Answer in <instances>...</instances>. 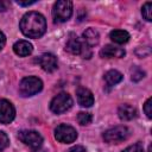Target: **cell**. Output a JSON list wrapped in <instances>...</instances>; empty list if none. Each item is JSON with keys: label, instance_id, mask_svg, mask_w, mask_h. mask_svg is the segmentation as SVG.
Segmentation results:
<instances>
[{"label": "cell", "instance_id": "obj_1", "mask_svg": "<svg viewBox=\"0 0 152 152\" xmlns=\"http://www.w3.org/2000/svg\"><path fill=\"white\" fill-rule=\"evenodd\" d=\"M20 30L30 38H38L46 30L45 18L38 12H28L20 20Z\"/></svg>", "mask_w": 152, "mask_h": 152}, {"label": "cell", "instance_id": "obj_2", "mask_svg": "<svg viewBox=\"0 0 152 152\" xmlns=\"http://www.w3.org/2000/svg\"><path fill=\"white\" fill-rule=\"evenodd\" d=\"M72 14V2L69 0H59L53 5L52 17L55 23H64Z\"/></svg>", "mask_w": 152, "mask_h": 152}, {"label": "cell", "instance_id": "obj_3", "mask_svg": "<svg viewBox=\"0 0 152 152\" xmlns=\"http://www.w3.org/2000/svg\"><path fill=\"white\" fill-rule=\"evenodd\" d=\"M43 88V82L34 76H28L21 80L19 84V91L23 96H32L39 93Z\"/></svg>", "mask_w": 152, "mask_h": 152}, {"label": "cell", "instance_id": "obj_4", "mask_svg": "<svg viewBox=\"0 0 152 152\" xmlns=\"http://www.w3.org/2000/svg\"><path fill=\"white\" fill-rule=\"evenodd\" d=\"M71 106H72V99L68 93H59L50 102V109L56 114L66 112L68 109H70Z\"/></svg>", "mask_w": 152, "mask_h": 152}, {"label": "cell", "instance_id": "obj_5", "mask_svg": "<svg viewBox=\"0 0 152 152\" xmlns=\"http://www.w3.org/2000/svg\"><path fill=\"white\" fill-rule=\"evenodd\" d=\"M129 135V131L125 126H115L113 128L107 129L103 133V139L108 144H119L126 140Z\"/></svg>", "mask_w": 152, "mask_h": 152}, {"label": "cell", "instance_id": "obj_6", "mask_svg": "<svg viewBox=\"0 0 152 152\" xmlns=\"http://www.w3.org/2000/svg\"><path fill=\"white\" fill-rule=\"evenodd\" d=\"M55 138L63 144H70L76 140L77 132L74 127L69 125H59L55 129Z\"/></svg>", "mask_w": 152, "mask_h": 152}, {"label": "cell", "instance_id": "obj_7", "mask_svg": "<svg viewBox=\"0 0 152 152\" xmlns=\"http://www.w3.org/2000/svg\"><path fill=\"white\" fill-rule=\"evenodd\" d=\"M18 137L25 145L33 150H38L43 144V137L36 131H21Z\"/></svg>", "mask_w": 152, "mask_h": 152}, {"label": "cell", "instance_id": "obj_8", "mask_svg": "<svg viewBox=\"0 0 152 152\" xmlns=\"http://www.w3.org/2000/svg\"><path fill=\"white\" fill-rule=\"evenodd\" d=\"M15 116V109L13 104L5 99L0 100V122L1 124H10L13 121Z\"/></svg>", "mask_w": 152, "mask_h": 152}, {"label": "cell", "instance_id": "obj_9", "mask_svg": "<svg viewBox=\"0 0 152 152\" xmlns=\"http://www.w3.org/2000/svg\"><path fill=\"white\" fill-rule=\"evenodd\" d=\"M38 62H39V65L42 66V69L48 71V72H51V71L57 69V58L52 53H44V55H42L39 57Z\"/></svg>", "mask_w": 152, "mask_h": 152}, {"label": "cell", "instance_id": "obj_10", "mask_svg": "<svg viewBox=\"0 0 152 152\" xmlns=\"http://www.w3.org/2000/svg\"><path fill=\"white\" fill-rule=\"evenodd\" d=\"M76 96H77V101L82 107H90L94 103V96L91 94V91L87 88L80 87L76 91Z\"/></svg>", "mask_w": 152, "mask_h": 152}, {"label": "cell", "instance_id": "obj_11", "mask_svg": "<svg viewBox=\"0 0 152 152\" xmlns=\"http://www.w3.org/2000/svg\"><path fill=\"white\" fill-rule=\"evenodd\" d=\"M65 50L72 55H80L83 51V44L80 42V39L75 34H70L65 44Z\"/></svg>", "mask_w": 152, "mask_h": 152}, {"label": "cell", "instance_id": "obj_12", "mask_svg": "<svg viewBox=\"0 0 152 152\" xmlns=\"http://www.w3.org/2000/svg\"><path fill=\"white\" fill-rule=\"evenodd\" d=\"M125 50L118 46H113V45H106L103 49H101L100 55L101 57H106V58H112V57H116V58H121L125 56Z\"/></svg>", "mask_w": 152, "mask_h": 152}, {"label": "cell", "instance_id": "obj_13", "mask_svg": "<svg viewBox=\"0 0 152 152\" xmlns=\"http://www.w3.org/2000/svg\"><path fill=\"white\" fill-rule=\"evenodd\" d=\"M32 50H33L32 44L28 43L27 40H18V42L13 45V51H14L18 56H21V57L28 56V55L32 52Z\"/></svg>", "mask_w": 152, "mask_h": 152}, {"label": "cell", "instance_id": "obj_14", "mask_svg": "<svg viewBox=\"0 0 152 152\" xmlns=\"http://www.w3.org/2000/svg\"><path fill=\"white\" fill-rule=\"evenodd\" d=\"M118 115L121 120H132L137 116V110L131 104H121L118 109Z\"/></svg>", "mask_w": 152, "mask_h": 152}, {"label": "cell", "instance_id": "obj_15", "mask_svg": "<svg viewBox=\"0 0 152 152\" xmlns=\"http://www.w3.org/2000/svg\"><path fill=\"white\" fill-rule=\"evenodd\" d=\"M83 38H84V42L89 45V46H94L99 43V32L94 28H87L84 32H83Z\"/></svg>", "mask_w": 152, "mask_h": 152}, {"label": "cell", "instance_id": "obj_16", "mask_svg": "<svg viewBox=\"0 0 152 152\" xmlns=\"http://www.w3.org/2000/svg\"><path fill=\"white\" fill-rule=\"evenodd\" d=\"M110 39L116 44H124L128 42L129 33L125 30H114L110 32Z\"/></svg>", "mask_w": 152, "mask_h": 152}, {"label": "cell", "instance_id": "obj_17", "mask_svg": "<svg viewBox=\"0 0 152 152\" xmlns=\"http://www.w3.org/2000/svg\"><path fill=\"white\" fill-rule=\"evenodd\" d=\"M104 80L108 86H114L122 80V75L116 70H109L104 74Z\"/></svg>", "mask_w": 152, "mask_h": 152}, {"label": "cell", "instance_id": "obj_18", "mask_svg": "<svg viewBox=\"0 0 152 152\" xmlns=\"http://www.w3.org/2000/svg\"><path fill=\"white\" fill-rule=\"evenodd\" d=\"M141 13H142V17L147 20V21H151L152 20V2H146L144 6H142V10H141Z\"/></svg>", "mask_w": 152, "mask_h": 152}, {"label": "cell", "instance_id": "obj_19", "mask_svg": "<svg viewBox=\"0 0 152 152\" xmlns=\"http://www.w3.org/2000/svg\"><path fill=\"white\" fill-rule=\"evenodd\" d=\"M77 121H78L81 125H83V126L90 124V121H91V115H90V113L80 112L78 115H77Z\"/></svg>", "mask_w": 152, "mask_h": 152}, {"label": "cell", "instance_id": "obj_20", "mask_svg": "<svg viewBox=\"0 0 152 152\" xmlns=\"http://www.w3.org/2000/svg\"><path fill=\"white\" fill-rule=\"evenodd\" d=\"M145 75V72L142 70H140L138 66H135L134 69H132V80L134 81H139L140 78H142Z\"/></svg>", "mask_w": 152, "mask_h": 152}, {"label": "cell", "instance_id": "obj_21", "mask_svg": "<svg viewBox=\"0 0 152 152\" xmlns=\"http://www.w3.org/2000/svg\"><path fill=\"white\" fill-rule=\"evenodd\" d=\"M8 145V137L0 131V152H2Z\"/></svg>", "mask_w": 152, "mask_h": 152}, {"label": "cell", "instance_id": "obj_22", "mask_svg": "<svg viewBox=\"0 0 152 152\" xmlns=\"http://www.w3.org/2000/svg\"><path fill=\"white\" fill-rule=\"evenodd\" d=\"M151 103H152V99L150 97V99H147V101L144 104V112H145V114H146L147 118H152V110H151L152 104Z\"/></svg>", "mask_w": 152, "mask_h": 152}, {"label": "cell", "instance_id": "obj_23", "mask_svg": "<svg viewBox=\"0 0 152 152\" xmlns=\"http://www.w3.org/2000/svg\"><path fill=\"white\" fill-rule=\"evenodd\" d=\"M122 152H142V146L140 144H134L125 148Z\"/></svg>", "mask_w": 152, "mask_h": 152}, {"label": "cell", "instance_id": "obj_24", "mask_svg": "<svg viewBox=\"0 0 152 152\" xmlns=\"http://www.w3.org/2000/svg\"><path fill=\"white\" fill-rule=\"evenodd\" d=\"M68 152H86V148L83 146H80V145H76L74 147H71Z\"/></svg>", "mask_w": 152, "mask_h": 152}, {"label": "cell", "instance_id": "obj_25", "mask_svg": "<svg viewBox=\"0 0 152 152\" xmlns=\"http://www.w3.org/2000/svg\"><path fill=\"white\" fill-rule=\"evenodd\" d=\"M5 43H6V37H5V34H4V33L0 31V50L4 48Z\"/></svg>", "mask_w": 152, "mask_h": 152}, {"label": "cell", "instance_id": "obj_26", "mask_svg": "<svg viewBox=\"0 0 152 152\" xmlns=\"http://www.w3.org/2000/svg\"><path fill=\"white\" fill-rule=\"evenodd\" d=\"M7 2L6 1H4V0H0V11L1 12H5L6 10H7Z\"/></svg>", "mask_w": 152, "mask_h": 152}, {"label": "cell", "instance_id": "obj_27", "mask_svg": "<svg viewBox=\"0 0 152 152\" xmlns=\"http://www.w3.org/2000/svg\"><path fill=\"white\" fill-rule=\"evenodd\" d=\"M36 1H26V2H23V1H18V4L19 5H21V6H30V5H32V4H34Z\"/></svg>", "mask_w": 152, "mask_h": 152}, {"label": "cell", "instance_id": "obj_28", "mask_svg": "<svg viewBox=\"0 0 152 152\" xmlns=\"http://www.w3.org/2000/svg\"><path fill=\"white\" fill-rule=\"evenodd\" d=\"M36 152H44V151H36Z\"/></svg>", "mask_w": 152, "mask_h": 152}]
</instances>
